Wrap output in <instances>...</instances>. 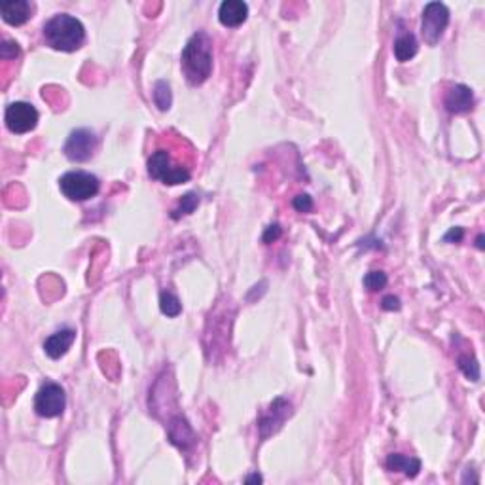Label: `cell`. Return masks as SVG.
<instances>
[{
	"label": "cell",
	"instance_id": "obj_23",
	"mask_svg": "<svg viewBox=\"0 0 485 485\" xmlns=\"http://www.w3.org/2000/svg\"><path fill=\"white\" fill-rule=\"evenodd\" d=\"M281 233H283V229H281V226H279V224H273V226H270V228L265 229L264 242L277 241L279 237H281Z\"/></svg>",
	"mask_w": 485,
	"mask_h": 485
},
{
	"label": "cell",
	"instance_id": "obj_10",
	"mask_svg": "<svg viewBox=\"0 0 485 485\" xmlns=\"http://www.w3.org/2000/svg\"><path fill=\"white\" fill-rule=\"evenodd\" d=\"M443 107L448 108L453 114H466L474 108V93L468 86L457 84L450 87L446 97H443Z\"/></svg>",
	"mask_w": 485,
	"mask_h": 485
},
{
	"label": "cell",
	"instance_id": "obj_17",
	"mask_svg": "<svg viewBox=\"0 0 485 485\" xmlns=\"http://www.w3.org/2000/svg\"><path fill=\"white\" fill-rule=\"evenodd\" d=\"M159 309L167 317H179L180 311H182V306H180L179 298L173 292H161V296H159Z\"/></svg>",
	"mask_w": 485,
	"mask_h": 485
},
{
	"label": "cell",
	"instance_id": "obj_7",
	"mask_svg": "<svg viewBox=\"0 0 485 485\" xmlns=\"http://www.w3.org/2000/svg\"><path fill=\"white\" fill-rule=\"evenodd\" d=\"M97 144H99V141H97V135L93 131L76 129V131H72L71 136L64 143V156L69 157L71 161L82 164V161L91 159V156L97 150Z\"/></svg>",
	"mask_w": 485,
	"mask_h": 485
},
{
	"label": "cell",
	"instance_id": "obj_8",
	"mask_svg": "<svg viewBox=\"0 0 485 485\" xmlns=\"http://www.w3.org/2000/svg\"><path fill=\"white\" fill-rule=\"evenodd\" d=\"M4 120H6L8 129L12 133L25 135V133H29V131H33L36 127V123H38V110L33 105H29V103L17 100V103H12L6 108Z\"/></svg>",
	"mask_w": 485,
	"mask_h": 485
},
{
	"label": "cell",
	"instance_id": "obj_5",
	"mask_svg": "<svg viewBox=\"0 0 485 485\" xmlns=\"http://www.w3.org/2000/svg\"><path fill=\"white\" fill-rule=\"evenodd\" d=\"M450 25V10L442 2H428L423 10L421 35L428 46H436Z\"/></svg>",
	"mask_w": 485,
	"mask_h": 485
},
{
	"label": "cell",
	"instance_id": "obj_15",
	"mask_svg": "<svg viewBox=\"0 0 485 485\" xmlns=\"http://www.w3.org/2000/svg\"><path fill=\"white\" fill-rule=\"evenodd\" d=\"M417 50H419V44L412 33H402L394 40V58L398 59L400 63H407L409 59H414L417 55Z\"/></svg>",
	"mask_w": 485,
	"mask_h": 485
},
{
	"label": "cell",
	"instance_id": "obj_3",
	"mask_svg": "<svg viewBox=\"0 0 485 485\" xmlns=\"http://www.w3.org/2000/svg\"><path fill=\"white\" fill-rule=\"evenodd\" d=\"M148 175H150L152 179H156L169 186L184 184L192 177L190 169L175 164L169 150H164V148L154 152L150 159H148Z\"/></svg>",
	"mask_w": 485,
	"mask_h": 485
},
{
	"label": "cell",
	"instance_id": "obj_16",
	"mask_svg": "<svg viewBox=\"0 0 485 485\" xmlns=\"http://www.w3.org/2000/svg\"><path fill=\"white\" fill-rule=\"evenodd\" d=\"M154 103H156V107L159 108V110H164V112L171 108V87H169V84L164 82V80L156 82V86H154Z\"/></svg>",
	"mask_w": 485,
	"mask_h": 485
},
{
	"label": "cell",
	"instance_id": "obj_9",
	"mask_svg": "<svg viewBox=\"0 0 485 485\" xmlns=\"http://www.w3.org/2000/svg\"><path fill=\"white\" fill-rule=\"evenodd\" d=\"M290 414H292V404L290 402H286L285 398L275 400L272 406H270V409L262 415L260 423H258L260 436L262 438H270L272 434H275L279 428L283 427L286 417H290Z\"/></svg>",
	"mask_w": 485,
	"mask_h": 485
},
{
	"label": "cell",
	"instance_id": "obj_20",
	"mask_svg": "<svg viewBox=\"0 0 485 485\" xmlns=\"http://www.w3.org/2000/svg\"><path fill=\"white\" fill-rule=\"evenodd\" d=\"M387 281H389V279H387V273L370 272L366 273V277H364V286H366L370 292H378L381 288H385Z\"/></svg>",
	"mask_w": 485,
	"mask_h": 485
},
{
	"label": "cell",
	"instance_id": "obj_27",
	"mask_svg": "<svg viewBox=\"0 0 485 485\" xmlns=\"http://www.w3.org/2000/svg\"><path fill=\"white\" fill-rule=\"evenodd\" d=\"M478 249H484V236L478 237Z\"/></svg>",
	"mask_w": 485,
	"mask_h": 485
},
{
	"label": "cell",
	"instance_id": "obj_2",
	"mask_svg": "<svg viewBox=\"0 0 485 485\" xmlns=\"http://www.w3.org/2000/svg\"><path fill=\"white\" fill-rule=\"evenodd\" d=\"M44 40L53 50L76 51L86 40V29L76 17L58 14L44 25Z\"/></svg>",
	"mask_w": 485,
	"mask_h": 485
},
{
	"label": "cell",
	"instance_id": "obj_25",
	"mask_svg": "<svg viewBox=\"0 0 485 485\" xmlns=\"http://www.w3.org/2000/svg\"><path fill=\"white\" fill-rule=\"evenodd\" d=\"M463 236H464L463 228H453V229H451V231H450V233H448V236L443 237V239H446V241H455V242H459V241H461V239H463Z\"/></svg>",
	"mask_w": 485,
	"mask_h": 485
},
{
	"label": "cell",
	"instance_id": "obj_1",
	"mask_svg": "<svg viewBox=\"0 0 485 485\" xmlns=\"http://www.w3.org/2000/svg\"><path fill=\"white\" fill-rule=\"evenodd\" d=\"M182 71L192 86H200L213 72V40L200 30L188 40L182 50Z\"/></svg>",
	"mask_w": 485,
	"mask_h": 485
},
{
	"label": "cell",
	"instance_id": "obj_4",
	"mask_svg": "<svg viewBox=\"0 0 485 485\" xmlns=\"http://www.w3.org/2000/svg\"><path fill=\"white\" fill-rule=\"evenodd\" d=\"M59 188L71 201H87L99 193V179L86 171H71L61 177Z\"/></svg>",
	"mask_w": 485,
	"mask_h": 485
},
{
	"label": "cell",
	"instance_id": "obj_11",
	"mask_svg": "<svg viewBox=\"0 0 485 485\" xmlns=\"http://www.w3.org/2000/svg\"><path fill=\"white\" fill-rule=\"evenodd\" d=\"M249 6L242 0H224L218 8V19L224 27H239L247 21Z\"/></svg>",
	"mask_w": 485,
	"mask_h": 485
},
{
	"label": "cell",
	"instance_id": "obj_19",
	"mask_svg": "<svg viewBox=\"0 0 485 485\" xmlns=\"http://www.w3.org/2000/svg\"><path fill=\"white\" fill-rule=\"evenodd\" d=\"M459 368H461V371H463L464 376L470 379V381H478L479 379V364L478 360L474 357H470V355L459 357Z\"/></svg>",
	"mask_w": 485,
	"mask_h": 485
},
{
	"label": "cell",
	"instance_id": "obj_21",
	"mask_svg": "<svg viewBox=\"0 0 485 485\" xmlns=\"http://www.w3.org/2000/svg\"><path fill=\"white\" fill-rule=\"evenodd\" d=\"M19 55V46L15 42H10V40H6V42L0 46V58L4 59V61H8V59H15Z\"/></svg>",
	"mask_w": 485,
	"mask_h": 485
},
{
	"label": "cell",
	"instance_id": "obj_6",
	"mask_svg": "<svg viewBox=\"0 0 485 485\" xmlns=\"http://www.w3.org/2000/svg\"><path fill=\"white\" fill-rule=\"evenodd\" d=\"M67 407V394L63 387L58 383H46L38 389L35 396V409L36 414L46 419L59 417Z\"/></svg>",
	"mask_w": 485,
	"mask_h": 485
},
{
	"label": "cell",
	"instance_id": "obj_18",
	"mask_svg": "<svg viewBox=\"0 0 485 485\" xmlns=\"http://www.w3.org/2000/svg\"><path fill=\"white\" fill-rule=\"evenodd\" d=\"M200 205V195L197 193H186L184 197L180 200L179 207L173 211V218H180L184 214H192Z\"/></svg>",
	"mask_w": 485,
	"mask_h": 485
},
{
	"label": "cell",
	"instance_id": "obj_13",
	"mask_svg": "<svg viewBox=\"0 0 485 485\" xmlns=\"http://www.w3.org/2000/svg\"><path fill=\"white\" fill-rule=\"evenodd\" d=\"M30 4L27 0H14V2H6L0 6V14H2V19L8 23V25H14V27H19L23 23H27L30 19Z\"/></svg>",
	"mask_w": 485,
	"mask_h": 485
},
{
	"label": "cell",
	"instance_id": "obj_12",
	"mask_svg": "<svg viewBox=\"0 0 485 485\" xmlns=\"http://www.w3.org/2000/svg\"><path fill=\"white\" fill-rule=\"evenodd\" d=\"M74 340H76V332L72 328H64V330H59V332H55V334H51L46 342H44V351H46V355L50 358H53V360H58V358H61L67 353V351L71 349V345L74 343Z\"/></svg>",
	"mask_w": 485,
	"mask_h": 485
},
{
	"label": "cell",
	"instance_id": "obj_24",
	"mask_svg": "<svg viewBox=\"0 0 485 485\" xmlns=\"http://www.w3.org/2000/svg\"><path fill=\"white\" fill-rule=\"evenodd\" d=\"M381 307H383L385 311H398L400 300L396 298V296H385L383 301H381Z\"/></svg>",
	"mask_w": 485,
	"mask_h": 485
},
{
	"label": "cell",
	"instance_id": "obj_22",
	"mask_svg": "<svg viewBox=\"0 0 485 485\" xmlns=\"http://www.w3.org/2000/svg\"><path fill=\"white\" fill-rule=\"evenodd\" d=\"M292 205L296 211H300V213H309L311 209H313V200L307 195V193H303V195H298V197H294Z\"/></svg>",
	"mask_w": 485,
	"mask_h": 485
},
{
	"label": "cell",
	"instance_id": "obj_26",
	"mask_svg": "<svg viewBox=\"0 0 485 485\" xmlns=\"http://www.w3.org/2000/svg\"><path fill=\"white\" fill-rule=\"evenodd\" d=\"M245 482H247V484H252V482H258V484H260V482H262V476L254 474V476H249V478L245 479Z\"/></svg>",
	"mask_w": 485,
	"mask_h": 485
},
{
	"label": "cell",
	"instance_id": "obj_14",
	"mask_svg": "<svg viewBox=\"0 0 485 485\" xmlns=\"http://www.w3.org/2000/svg\"><path fill=\"white\" fill-rule=\"evenodd\" d=\"M387 468L393 472H402L407 478H415L421 470V461L415 457L400 455V453H391L387 457Z\"/></svg>",
	"mask_w": 485,
	"mask_h": 485
}]
</instances>
